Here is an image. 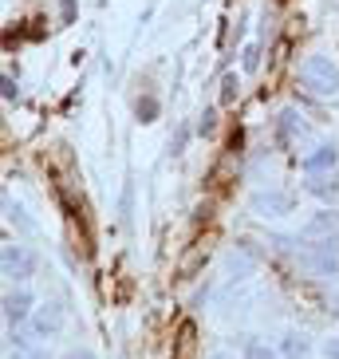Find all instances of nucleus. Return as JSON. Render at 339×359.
<instances>
[{
  "label": "nucleus",
  "instance_id": "f257e3e1",
  "mask_svg": "<svg viewBox=\"0 0 339 359\" xmlns=\"http://www.w3.org/2000/svg\"><path fill=\"white\" fill-rule=\"evenodd\" d=\"M300 79L312 95H339V72L328 55H307L300 67Z\"/></svg>",
  "mask_w": 339,
  "mask_h": 359
},
{
  "label": "nucleus",
  "instance_id": "f03ea898",
  "mask_svg": "<svg viewBox=\"0 0 339 359\" xmlns=\"http://www.w3.org/2000/svg\"><path fill=\"white\" fill-rule=\"evenodd\" d=\"M300 261L316 276H339V241H316Z\"/></svg>",
  "mask_w": 339,
  "mask_h": 359
},
{
  "label": "nucleus",
  "instance_id": "7ed1b4c3",
  "mask_svg": "<svg viewBox=\"0 0 339 359\" xmlns=\"http://www.w3.org/2000/svg\"><path fill=\"white\" fill-rule=\"evenodd\" d=\"M0 269L8 280H24V276L36 273V253L32 249H24V245H4V253H0Z\"/></svg>",
  "mask_w": 339,
  "mask_h": 359
},
{
  "label": "nucleus",
  "instance_id": "20e7f679",
  "mask_svg": "<svg viewBox=\"0 0 339 359\" xmlns=\"http://www.w3.org/2000/svg\"><path fill=\"white\" fill-rule=\"evenodd\" d=\"M335 237H339V213L335 210L312 213V222L304 225V241H335Z\"/></svg>",
  "mask_w": 339,
  "mask_h": 359
},
{
  "label": "nucleus",
  "instance_id": "39448f33",
  "mask_svg": "<svg viewBox=\"0 0 339 359\" xmlns=\"http://www.w3.org/2000/svg\"><path fill=\"white\" fill-rule=\"evenodd\" d=\"M288 210H292V198H288V194H276V190L253 194V213L256 217H284Z\"/></svg>",
  "mask_w": 339,
  "mask_h": 359
},
{
  "label": "nucleus",
  "instance_id": "423d86ee",
  "mask_svg": "<svg viewBox=\"0 0 339 359\" xmlns=\"http://www.w3.org/2000/svg\"><path fill=\"white\" fill-rule=\"evenodd\" d=\"M60 327H64V308H60V304H43L40 312L32 316V332H36V336H55Z\"/></svg>",
  "mask_w": 339,
  "mask_h": 359
},
{
  "label": "nucleus",
  "instance_id": "0eeeda50",
  "mask_svg": "<svg viewBox=\"0 0 339 359\" xmlns=\"http://www.w3.org/2000/svg\"><path fill=\"white\" fill-rule=\"evenodd\" d=\"M28 312H32V292H8L4 296V320L8 324H24L28 320Z\"/></svg>",
  "mask_w": 339,
  "mask_h": 359
},
{
  "label": "nucleus",
  "instance_id": "6e6552de",
  "mask_svg": "<svg viewBox=\"0 0 339 359\" xmlns=\"http://www.w3.org/2000/svg\"><path fill=\"white\" fill-rule=\"evenodd\" d=\"M335 147H316L304 158V174H324V170H335Z\"/></svg>",
  "mask_w": 339,
  "mask_h": 359
},
{
  "label": "nucleus",
  "instance_id": "1a4fd4ad",
  "mask_svg": "<svg viewBox=\"0 0 339 359\" xmlns=\"http://www.w3.org/2000/svg\"><path fill=\"white\" fill-rule=\"evenodd\" d=\"M253 264H256V257L249 253V249H237V253H229V261H225V269H229V276H233V280H244V276L253 273Z\"/></svg>",
  "mask_w": 339,
  "mask_h": 359
},
{
  "label": "nucleus",
  "instance_id": "9d476101",
  "mask_svg": "<svg viewBox=\"0 0 339 359\" xmlns=\"http://www.w3.org/2000/svg\"><path fill=\"white\" fill-rule=\"evenodd\" d=\"M284 359H312V344L304 332H288L284 336Z\"/></svg>",
  "mask_w": 339,
  "mask_h": 359
},
{
  "label": "nucleus",
  "instance_id": "9b49d317",
  "mask_svg": "<svg viewBox=\"0 0 339 359\" xmlns=\"http://www.w3.org/2000/svg\"><path fill=\"white\" fill-rule=\"evenodd\" d=\"M280 130H284V138H304L307 135V123H304V115H300V111H292V107H288L284 115H280Z\"/></svg>",
  "mask_w": 339,
  "mask_h": 359
},
{
  "label": "nucleus",
  "instance_id": "f8f14e48",
  "mask_svg": "<svg viewBox=\"0 0 339 359\" xmlns=\"http://www.w3.org/2000/svg\"><path fill=\"white\" fill-rule=\"evenodd\" d=\"M4 213H8V222H12V225H20L24 233H36V222L20 210V205H16V201L8 198V194H4Z\"/></svg>",
  "mask_w": 339,
  "mask_h": 359
},
{
  "label": "nucleus",
  "instance_id": "ddd939ff",
  "mask_svg": "<svg viewBox=\"0 0 339 359\" xmlns=\"http://www.w3.org/2000/svg\"><path fill=\"white\" fill-rule=\"evenodd\" d=\"M307 190L319 194V198H328V194H335V178L331 174H307Z\"/></svg>",
  "mask_w": 339,
  "mask_h": 359
},
{
  "label": "nucleus",
  "instance_id": "4468645a",
  "mask_svg": "<svg viewBox=\"0 0 339 359\" xmlns=\"http://www.w3.org/2000/svg\"><path fill=\"white\" fill-rule=\"evenodd\" d=\"M134 115H138V123H154V118H158V99L154 95H142L134 103Z\"/></svg>",
  "mask_w": 339,
  "mask_h": 359
},
{
  "label": "nucleus",
  "instance_id": "2eb2a0df",
  "mask_svg": "<svg viewBox=\"0 0 339 359\" xmlns=\"http://www.w3.org/2000/svg\"><path fill=\"white\" fill-rule=\"evenodd\" d=\"M244 359H276V351L265 348V344H256V339H249L244 344Z\"/></svg>",
  "mask_w": 339,
  "mask_h": 359
},
{
  "label": "nucleus",
  "instance_id": "dca6fc26",
  "mask_svg": "<svg viewBox=\"0 0 339 359\" xmlns=\"http://www.w3.org/2000/svg\"><path fill=\"white\" fill-rule=\"evenodd\" d=\"M202 261H205V253H202V249H193V253L186 257V261H181V276H193V273H198V264H202Z\"/></svg>",
  "mask_w": 339,
  "mask_h": 359
},
{
  "label": "nucleus",
  "instance_id": "f3484780",
  "mask_svg": "<svg viewBox=\"0 0 339 359\" xmlns=\"http://www.w3.org/2000/svg\"><path fill=\"white\" fill-rule=\"evenodd\" d=\"M237 99V75H225L221 79V103H233Z\"/></svg>",
  "mask_w": 339,
  "mask_h": 359
},
{
  "label": "nucleus",
  "instance_id": "a211bd4d",
  "mask_svg": "<svg viewBox=\"0 0 339 359\" xmlns=\"http://www.w3.org/2000/svg\"><path fill=\"white\" fill-rule=\"evenodd\" d=\"M198 130H202V135L209 138L213 130H217V111H205V115H202V123H198Z\"/></svg>",
  "mask_w": 339,
  "mask_h": 359
},
{
  "label": "nucleus",
  "instance_id": "6ab92c4d",
  "mask_svg": "<svg viewBox=\"0 0 339 359\" xmlns=\"http://www.w3.org/2000/svg\"><path fill=\"white\" fill-rule=\"evenodd\" d=\"M268 241H272L276 249H280V253H292V249L300 245V237H280V233H276V237H268Z\"/></svg>",
  "mask_w": 339,
  "mask_h": 359
},
{
  "label": "nucleus",
  "instance_id": "aec40b11",
  "mask_svg": "<svg viewBox=\"0 0 339 359\" xmlns=\"http://www.w3.org/2000/svg\"><path fill=\"white\" fill-rule=\"evenodd\" d=\"M256 64H261V52H256V43H249L244 48V72H256Z\"/></svg>",
  "mask_w": 339,
  "mask_h": 359
},
{
  "label": "nucleus",
  "instance_id": "412c9836",
  "mask_svg": "<svg viewBox=\"0 0 339 359\" xmlns=\"http://www.w3.org/2000/svg\"><path fill=\"white\" fill-rule=\"evenodd\" d=\"M8 359H43V355H40V351H32V348H24V344H20L16 351H8Z\"/></svg>",
  "mask_w": 339,
  "mask_h": 359
},
{
  "label": "nucleus",
  "instance_id": "4be33fe9",
  "mask_svg": "<svg viewBox=\"0 0 339 359\" xmlns=\"http://www.w3.org/2000/svg\"><path fill=\"white\" fill-rule=\"evenodd\" d=\"M324 355H328V359H339V339H328V344H324Z\"/></svg>",
  "mask_w": 339,
  "mask_h": 359
},
{
  "label": "nucleus",
  "instance_id": "5701e85b",
  "mask_svg": "<svg viewBox=\"0 0 339 359\" xmlns=\"http://www.w3.org/2000/svg\"><path fill=\"white\" fill-rule=\"evenodd\" d=\"M64 359H95V355H91V351H87V348H75V351H67Z\"/></svg>",
  "mask_w": 339,
  "mask_h": 359
},
{
  "label": "nucleus",
  "instance_id": "b1692460",
  "mask_svg": "<svg viewBox=\"0 0 339 359\" xmlns=\"http://www.w3.org/2000/svg\"><path fill=\"white\" fill-rule=\"evenodd\" d=\"M16 95H20V91H16V83H12L8 75H4V99H16Z\"/></svg>",
  "mask_w": 339,
  "mask_h": 359
},
{
  "label": "nucleus",
  "instance_id": "393cba45",
  "mask_svg": "<svg viewBox=\"0 0 339 359\" xmlns=\"http://www.w3.org/2000/svg\"><path fill=\"white\" fill-rule=\"evenodd\" d=\"M71 12H75V0H64V20H71Z\"/></svg>",
  "mask_w": 339,
  "mask_h": 359
},
{
  "label": "nucleus",
  "instance_id": "a878e982",
  "mask_svg": "<svg viewBox=\"0 0 339 359\" xmlns=\"http://www.w3.org/2000/svg\"><path fill=\"white\" fill-rule=\"evenodd\" d=\"M209 359H233V355H229V351H213Z\"/></svg>",
  "mask_w": 339,
  "mask_h": 359
},
{
  "label": "nucleus",
  "instance_id": "bb28decb",
  "mask_svg": "<svg viewBox=\"0 0 339 359\" xmlns=\"http://www.w3.org/2000/svg\"><path fill=\"white\" fill-rule=\"evenodd\" d=\"M335 304H339V296H335Z\"/></svg>",
  "mask_w": 339,
  "mask_h": 359
}]
</instances>
